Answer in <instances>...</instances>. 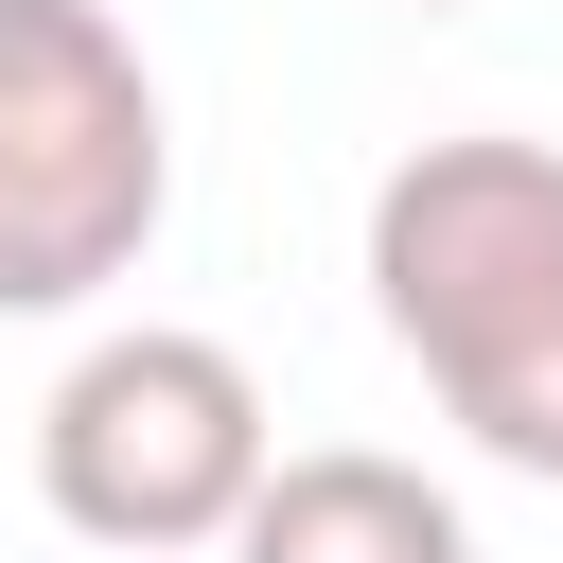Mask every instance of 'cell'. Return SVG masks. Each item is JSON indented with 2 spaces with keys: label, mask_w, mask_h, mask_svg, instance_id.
<instances>
[{
  "label": "cell",
  "mask_w": 563,
  "mask_h": 563,
  "mask_svg": "<svg viewBox=\"0 0 563 563\" xmlns=\"http://www.w3.org/2000/svg\"><path fill=\"white\" fill-rule=\"evenodd\" d=\"M369 317L475 457L563 475V141H405L369 176Z\"/></svg>",
  "instance_id": "6da1fadb"
},
{
  "label": "cell",
  "mask_w": 563,
  "mask_h": 563,
  "mask_svg": "<svg viewBox=\"0 0 563 563\" xmlns=\"http://www.w3.org/2000/svg\"><path fill=\"white\" fill-rule=\"evenodd\" d=\"M176 211V106L106 0H0V317L141 282Z\"/></svg>",
  "instance_id": "7a4b0ae2"
},
{
  "label": "cell",
  "mask_w": 563,
  "mask_h": 563,
  "mask_svg": "<svg viewBox=\"0 0 563 563\" xmlns=\"http://www.w3.org/2000/svg\"><path fill=\"white\" fill-rule=\"evenodd\" d=\"M264 457H282V440H264L246 352H229V334H176V317L88 334L70 387L35 405V493H53V528L106 545V563H194V545H229L246 493H264Z\"/></svg>",
  "instance_id": "3957f363"
},
{
  "label": "cell",
  "mask_w": 563,
  "mask_h": 563,
  "mask_svg": "<svg viewBox=\"0 0 563 563\" xmlns=\"http://www.w3.org/2000/svg\"><path fill=\"white\" fill-rule=\"evenodd\" d=\"M229 563H475V528H457L440 475H405L369 440H317V457H264Z\"/></svg>",
  "instance_id": "277c9868"
},
{
  "label": "cell",
  "mask_w": 563,
  "mask_h": 563,
  "mask_svg": "<svg viewBox=\"0 0 563 563\" xmlns=\"http://www.w3.org/2000/svg\"><path fill=\"white\" fill-rule=\"evenodd\" d=\"M422 18H440V0H422Z\"/></svg>",
  "instance_id": "5b68a950"
}]
</instances>
